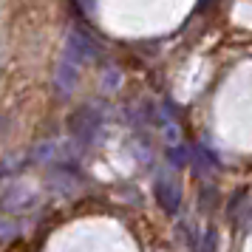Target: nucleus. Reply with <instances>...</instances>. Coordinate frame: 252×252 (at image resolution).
<instances>
[{"mask_svg": "<svg viewBox=\"0 0 252 252\" xmlns=\"http://www.w3.org/2000/svg\"><path fill=\"white\" fill-rule=\"evenodd\" d=\"M96 125H99V116H94L88 108H82V111H77V114L71 116V122H68V127H71V133L80 139V142H88V139L96 133Z\"/></svg>", "mask_w": 252, "mask_h": 252, "instance_id": "4", "label": "nucleus"}, {"mask_svg": "<svg viewBox=\"0 0 252 252\" xmlns=\"http://www.w3.org/2000/svg\"><path fill=\"white\" fill-rule=\"evenodd\" d=\"M156 201L161 204L164 213H176L179 204H182V187H179V182L170 179V176H161L156 182Z\"/></svg>", "mask_w": 252, "mask_h": 252, "instance_id": "2", "label": "nucleus"}, {"mask_svg": "<svg viewBox=\"0 0 252 252\" xmlns=\"http://www.w3.org/2000/svg\"><path fill=\"white\" fill-rule=\"evenodd\" d=\"M34 201V195L29 193L26 187L20 184H9L3 195H0V210H6V213H20V210H29Z\"/></svg>", "mask_w": 252, "mask_h": 252, "instance_id": "3", "label": "nucleus"}, {"mask_svg": "<svg viewBox=\"0 0 252 252\" xmlns=\"http://www.w3.org/2000/svg\"><path fill=\"white\" fill-rule=\"evenodd\" d=\"M94 51H96V46H94V40L88 34H82V32H71L68 34V46H65V65H82L85 60L94 57Z\"/></svg>", "mask_w": 252, "mask_h": 252, "instance_id": "1", "label": "nucleus"}]
</instances>
